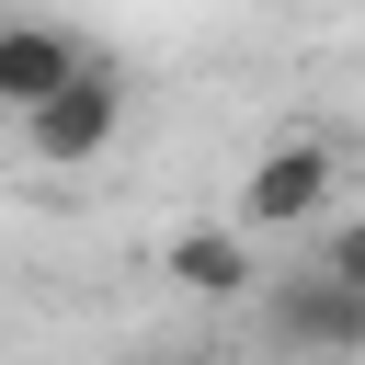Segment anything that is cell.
<instances>
[{
	"label": "cell",
	"instance_id": "7a4b0ae2",
	"mask_svg": "<svg viewBox=\"0 0 365 365\" xmlns=\"http://www.w3.org/2000/svg\"><path fill=\"white\" fill-rule=\"evenodd\" d=\"M331 194H342L331 137H274V148H251V171H240V228H251V240L319 228V217H331Z\"/></svg>",
	"mask_w": 365,
	"mask_h": 365
},
{
	"label": "cell",
	"instance_id": "52a82bcc",
	"mask_svg": "<svg viewBox=\"0 0 365 365\" xmlns=\"http://www.w3.org/2000/svg\"><path fill=\"white\" fill-rule=\"evenodd\" d=\"M171 365H217V354H171Z\"/></svg>",
	"mask_w": 365,
	"mask_h": 365
},
{
	"label": "cell",
	"instance_id": "3957f363",
	"mask_svg": "<svg viewBox=\"0 0 365 365\" xmlns=\"http://www.w3.org/2000/svg\"><path fill=\"white\" fill-rule=\"evenodd\" d=\"M114 137H125V80H114L103 57H91L46 114H23V160H46V171H91Z\"/></svg>",
	"mask_w": 365,
	"mask_h": 365
},
{
	"label": "cell",
	"instance_id": "6da1fadb",
	"mask_svg": "<svg viewBox=\"0 0 365 365\" xmlns=\"http://www.w3.org/2000/svg\"><path fill=\"white\" fill-rule=\"evenodd\" d=\"M262 342L274 354H297V365H354L365 354V297L354 285H331L319 262H285V274H262Z\"/></svg>",
	"mask_w": 365,
	"mask_h": 365
},
{
	"label": "cell",
	"instance_id": "8992f818",
	"mask_svg": "<svg viewBox=\"0 0 365 365\" xmlns=\"http://www.w3.org/2000/svg\"><path fill=\"white\" fill-rule=\"evenodd\" d=\"M319 274L365 297V217H331V240H319Z\"/></svg>",
	"mask_w": 365,
	"mask_h": 365
},
{
	"label": "cell",
	"instance_id": "5b68a950",
	"mask_svg": "<svg viewBox=\"0 0 365 365\" xmlns=\"http://www.w3.org/2000/svg\"><path fill=\"white\" fill-rule=\"evenodd\" d=\"M160 274H171L194 308H240V297H262V251H251V228H240V217H228V228H182Z\"/></svg>",
	"mask_w": 365,
	"mask_h": 365
},
{
	"label": "cell",
	"instance_id": "277c9868",
	"mask_svg": "<svg viewBox=\"0 0 365 365\" xmlns=\"http://www.w3.org/2000/svg\"><path fill=\"white\" fill-rule=\"evenodd\" d=\"M80 68H91V46H80L68 23H0V114H11V125L46 114Z\"/></svg>",
	"mask_w": 365,
	"mask_h": 365
}]
</instances>
